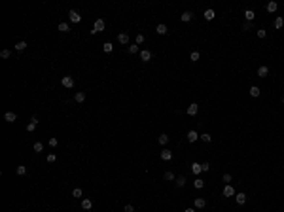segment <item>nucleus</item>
Returning <instances> with one entry per match:
<instances>
[{"instance_id": "nucleus-1", "label": "nucleus", "mask_w": 284, "mask_h": 212, "mask_svg": "<svg viewBox=\"0 0 284 212\" xmlns=\"http://www.w3.org/2000/svg\"><path fill=\"white\" fill-rule=\"evenodd\" d=\"M102 30H104V21H102V19H97L91 32H93V34H97V32H102Z\"/></svg>"}, {"instance_id": "nucleus-2", "label": "nucleus", "mask_w": 284, "mask_h": 212, "mask_svg": "<svg viewBox=\"0 0 284 212\" xmlns=\"http://www.w3.org/2000/svg\"><path fill=\"white\" fill-rule=\"evenodd\" d=\"M61 83H63V87H74V78L72 76H63V80H61Z\"/></svg>"}, {"instance_id": "nucleus-3", "label": "nucleus", "mask_w": 284, "mask_h": 212, "mask_svg": "<svg viewBox=\"0 0 284 212\" xmlns=\"http://www.w3.org/2000/svg\"><path fill=\"white\" fill-rule=\"evenodd\" d=\"M36 125H38V117H36V116H32V117H31V123L27 125V133H34Z\"/></svg>"}, {"instance_id": "nucleus-4", "label": "nucleus", "mask_w": 284, "mask_h": 212, "mask_svg": "<svg viewBox=\"0 0 284 212\" xmlns=\"http://www.w3.org/2000/svg\"><path fill=\"white\" fill-rule=\"evenodd\" d=\"M68 17H70V21H72V23H80V21H81V15L78 14L76 9H70V14H68Z\"/></svg>"}, {"instance_id": "nucleus-5", "label": "nucleus", "mask_w": 284, "mask_h": 212, "mask_svg": "<svg viewBox=\"0 0 284 212\" xmlns=\"http://www.w3.org/2000/svg\"><path fill=\"white\" fill-rule=\"evenodd\" d=\"M199 140V133L197 131H188V142L189 144H193V142H197Z\"/></svg>"}, {"instance_id": "nucleus-6", "label": "nucleus", "mask_w": 284, "mask_h": 212, "mask_svg": "<svg viewBox=\"0 0 284 212\" xmlns=\"http://www.w3.org/2000/svg\"><path fill=\"white\" fill-rule=\"evenodd\" d=\"M199 112V104H189V106H188V110H186V114H188V116H195V114H197Z\"/></svg>"}, {"instance_id": "nucleus-7", "label": "nucleus", "mask_w": 284, "mask_h": 212, "mask_svg": "<svg viewBox=\"0 0 284 212\" xmlns=\"http://www.w3.org/2000/svg\"><path fill=\"white\" fill-rule=\"evenodd\" d=\"M117 42H119V44H129V34H127V32H119V34H117Z\"/></svg>"}, {"instance_id": "nucleus-8", "label": "nucleus", "mask_w": 284, "mask_h": 212, "mask_svg": "<svg viewBox=\"0 0 284 212\" xmlns=\"http://www.w3.org/2000/svg\"><path fill=\"white\" fill-rule=\"evenodd\" d=\"M155 32L163 36V34H167V32H169V28H167V25H165V23H159L157 27H155Z\"/></svg>"}, {"instance_id": "nucleus-9", "label": "nucleus", "mask_w": 284, "mask_h": 212, "mask_svg": "<svg viewBox=\"0 0 284 212\" xmlns=\"http://www.w3.org/2000/svg\"><path fill=\"white\" fill-rule=\"evenodd\" d=\"M140 59H142L144 63H148L150 59H152V51H150V49H142V51H140Z\"/></svg>"}, {"instance_id": "nucleus-10", "label": "nucleus", "mask_w": 284, "mask_h": 212, "mask_svg": "<svg viewBox=\"0 0 284 212\" xmlns=\"http://www.w3.org/2000/svg\"><path fill=\"white\" fill-rule=\"evenodd\" d=\"M235 201H237V205H244V203H246V193H243V191L237 193V195H235Z\"/></svg>"}, {"instance_id": "nucleus-11", "label": "nucleus", "mask_w": 284, "mask_h": 212, "mask_svg": "<svg viewBox=\"0 0 284 212\" xmlns=\"http://www.w3.org/2000/svg\"><path fill=\"white\" fill-rule=\"evenodd\" d=\"M4 119H6L8 123H15V119H17V116H15L14 112H6V114H4Z\"/></svg>"}, {"instance_id": "nucleus-12", "label": "nucleus", "mask_w": 284, "mask_h": 212, "mask_svg": "<svg viewBox=\"0 0 284 212\" xmlns=\"http://www.w3.org/2000/svg\"><path fill=\"white\" fill-rule=\"evenodd\" d=\"M81 208H83V210H91V208H93V201H91V199H83V201H81Z\"/></svg>"}, {"instance_id": "nucleus-13", "label": "nucleus", "mask_w": 284, "mask_h": 212, "mask_svg": "<svg viewBox=\"0 0 284 212\" xmlns=\"http://www.w3.org/2000/svg\"><path fill=\"white\" fill-rule=\"evenodd\" d=\"M248 93H250V97H254V99H256V97H260V93H262V91H260V87H258V85H252Z\"/></svg>"}, {"instance_id": "nucleus-14", "label": "nucleus", "mask_w": 284, "mask_h": 212, "mask_svg": "<svg viewBox=\"0 0 284 212\" xmlns=\"http://www.w3.org/2000/svg\"><path fill=\"white\" fill-rule=\"evenodd\" d=\"M161 159H163V161H171V159H172V152L163 150V152H161Z\"/></svg>"}, {"instance_id": "nucleus-15", "label": "nucleus", "mask_w": 284, "mask_h": 212, "mask_svg": "<svg viewBox=\"0 0 284 212\" xmlns=\"http://www.w3.org/2000/svg\"><path fill=\"white\" fill-rule=\"evenodd\" d=\"M195 208H205V205H207V201H205V199L203 197H197V199H195Z\"/></svg>"}, {"instance_id": "nucleus-16", "label": "nucleus", "mask_w": 284, "mask_h": 212, "mask_svg": "<svg viewBox=\"0 0 284 212\" xmlns=\"http://www.w3.org/2000/svg\"><path fill=\"white\" fill-rule=\"evenodd\" d=\"M231 195H235V190L231 188L229 184H227L226 188H224V197H231Z\"/></svg>"}, {"instance_id": "nucleus-17", "label": "nucleus", "mask_w": 284, "mask_h": 212, "mask_svg": "<svg viewBox=\"0 0 284 212\" xmlns=\"http://www.w3.org/2000/svg\"><path fill=\"white\" fill-rule=\"evenodd\" d=\"M214 17H216V12H214V9H207V12H205V19H207V21H212Z\"/></svg>"}, {"instance_id": "nucleus-18", "label": "nucleus", "mask_w": 284, "mask_h": 212, "mask_svg": "<svg viewBox=\"0 0 284 212\" xmlns=\"http://www.w3.org/2000/svg\"><path fill=\"white\" fill-rule=\"evenodd\" d=\"M254 17H256V14H254L252 9H246V12H244V19H246V21L252 23V21H254Z\"/></svg>"}, {"instance_id": "nucleus-19", "label": "nucleus", "mask_w": 284, "mask_h": 212, "mask_svg": "<svg viewBox=\"0 0 284 212\" xmlns=\"http://www.w3.org/2000/svg\"><path fill=\"white\" fill-rule=\"evenodd\" d=\"M74 100H76V102H83V100H85V93H83V91H78L76 95H74Z\"/></svg>"}, {"instance_id": "nucleus-20", "label": "nucleus", "mask_w": 284, "mask_h": 212, "mask_svg": "<svg viewBox=\"0 0 284 212\" xmlns=\"http://www.w3.org/2000/svg\"><path fill=\"white\" fill-rule=\"evenodd\" d=\"M267 74H269V68H267V66H260V68H258V76H260V78H265Z\"/></svg>"}, {"instance_id": "nucleus-21", "label": "nucleus", "mask_w": 284, "mask_h": 212, "mask_svg": "<svg viewBox=\"0 0 284 212\" xmlns=\"http://www.w3.org/2000/svg\"><path fill=\"white\" fill-rule=\"evenodd\" d=\"M191 19H193V14H191V12H184V14H182V21L184 23H189Z\"/></svg>"}, {"instance_id": "nucleus-22", "label": "nucleus", "mask_w": 284, "mask_h": 212, "mask_svg": "<svg viewBox=\"0 0 284 212\" xmlns=\"http://www.w3.org/2000/svg\"><path fill=\"white\" fill-rule=\"evenodd\" d=\"M277 8H279V4H277V2H269V4H267V12H269V14H275Z\"/></svg>"}, {"instance_id": "nucleus-23", "label": "nucleus", "mask_w": 284, "mask_h": 212, "mask_svg": "<svg viewBox=\"0 0 284 212\" xmlns=\"http://www.w3.org/2000/svg\"><path fill=\"white\" fill-rule=\"evenodd\" d=\"M191 171H193V174H199V172H203V167H201V163H193V165H191Z\"/></svg>"}, {"instance_id": "nucleus-24", "label": "nucleus", "mask_w": 284, "mask_h": 212, "mask_svg": "<svg viewBox=\"0 0 284 212\" xmlns=\"http://www.w3.org/2000/svg\"><path fill=\"white\" fill-rule=\"evenodd\" d=\"M15 172H17L19 176H25V174H27V167H25V165H17V169H15Z\"/></svg>"}, {"instance_id": "nucleus-25", "label": "nucleus", "mask_w": 284, "mask_h": 212, "mask_svg": "<svg viewBox=\"0 0 284 212\" xmlns=\"http://www.w3.org/2000/svg\"><path fill=\"white\" fill-rule=\"evenodd\" d=\"M59 32H68L70 30V27H68V23H59Z\"/></svg>"}, {"instance_id": "nucleus-26", "label": "nucleus", "mask_w": 284, "mask_h": 212, "mask_svg": "<svg viewBox=\"0 0 284 212\" xmlns=\"http://www.w3.org/2000/svg\"><path fill=\"white\" fill-rule=\"evenodd\" d=\"M25 47H27V42H25V40H19L17 44H15V49H17V51H23Z\"/></svg>"}, {"instance_id": "nucleus-27", "label": "nucleus", "mask_w": 284, "mask_h": 212, "mask_svg": "<svg viewBox=\"0 0 284 212\" xmlns=\"http://www.w3.org/2000/svg\"><path fill=\"white\" fill-rule=\"evenodd\" d=\"M199 59H201V53H199V51H191V53H189V61H199Z\"/></svg>"}, {"instance_id": "nucleus-28", "label": "nucleus", "mask_w": 284, "mask_h": 212, "mask_svg": "<svg viewBox=\"0 0 284 212\" xmlns=\"http://www.w3.org/2000/svg\"><path fill=\"white\" fill-rule=\"evenodd\" d=\"M284 27V17H277L275 19V28H282Z\"/></svg>"}, {"instance_id": "nucleus-29", "label": "nucleus", "mask_w": 284, "mask_h": 212, "mask_svg": "<svg viewBox=\"0 0 284 212\" xmlns=\"http://www.w3.org/2000/svg\"><path fill=\"white\" fill-rule=\"evenodd\" d=\"M157 142H159V144H161V146H165V144H167V142H169V136H167V135H159Z\"/></svg>"}, {"instance_id": "nucleus-30", "label": "nucleus", "mask_w": 284, "mask_h": 212, "mask_svg": "<svg viewBox=\"0 0 284 212\" xmlns=\"http://www.w3.org/2000/svg\"><path fill=\"white\" fill-rule=\"evenodd\" d=\"M193 186L197 188V190H203V188H205V180H201V178H197V180L193 182Z\"/></svg>"}, {"instance_id": "nucleus-31", "label": "nucleus", "mask_w": 284, "mask_h": 212, "mask_svg": "<svg viewBox=\"0 0 284 212\" xmlns=\"http://www.w3.org/2000/svg\"><path fill=\"white\" fill-rule=\"evenodd\" d=\"M199 138L203 140V142H207V144H208V142H210V140H212V136L208 135V133H203V135H199Z\"/></svg>"}, {"instance_id": "nucleus-32", "label": "nucleus", "mask_w": 284, "mask_h": 212, "mask_svg": "<svg viewBox=\"0 0 284 212\" xmlns=\"http://www.w3.org/2000/svg\"><path fill=\"white\" fill-rule=\"evenodd\" d=\"M176 184H178V188H184L186 186V176H178V178H176Z\"/></svg>"}, {"instance_id": "nucleus-33", "label": "nucleus", "mask_w": 284, "mask_h": 212, "mask_svg": "<svg viewBox=\"0 0 284 212\" xmlns=\"http://www.w3.org/2000/svg\"><path fill=\"white\" fill-rule=\"evenodd\" d=\"M112 49H114V45L110 44V42H106V44L102 45V51H104V53H110V51H112Z\"/></svg>"}, {"instance_id": "nucleus-34", "label": "nucleus", "mask_w": 284, "mask_h": 212, "mask_svg": "<svg viewBox=\"0 0 284 212\" xmlns=\"http://www.w3.org/2000/svg\"><path fill=\"white\" fill-rule=\"evenodd\" d=\"M127 51H129V53H131V55H135V53H138V45H129V47H127Z\"/></svg>"}, {"instance_id": "nucleus-35", "label": "nucleus", "mask_w": 284, "mask_h": 212, "mask_svg": "<svg viewBox=\"0 0 284 212\" xmlns=\"http://www.w3.org/2000/svg\"><path fill=\"white\" fill-rule=\"evenodd\" d=\"M163 178H165V180H169V182H171V180H174V174H172L171 171H167V172H165V174H163Z\"/></svg>"}, {"instance_id": "nucleus-36", "label": "nucleus", "mask_w": 284, "mask_h": 212, "mask_svg": "<svg viewBox=\"0 0 284 212\" xmlns=\"http://www.w3.org/2000/svg\"><path fill=\"white\" fill-rule=\"evenodd\" d=\"M44 150V144L42 142H34V152H42Z\"/></svg>"}, {"instance_id": "nucleus-37", "label": "nucleus", "mask_w": 284, "mask_h": 212, "mask_svg": "<svg viewBox=\"0 0 284 212\" xmlns=\"http://www.w3.org/2000/svg\"><path fill=\"white\" fill-rule=\"evenodd\" d=\"M9 55H12V53H9V49H2V51H0V57H2V59H8Z\"/></svg>"}, {"instance_id": "nucleus-38", "label": "nucleus", "mask_w": 284, "mask_h": 212, "mask_svg": "<svg viewBox=\"0 0 284 212\" xmlns=\"http://www.w3.org/2000/svg\"><path fill=\"white\" fill-rule=\"evenodd\" d=\"M250 28H252V23H250V21H244L243 23V30H250Z\"/></svg>"}, {"instance_id": "nucleus-39", "label": "nucleus", "mask_w": 284, "mask_h": 212, "mask_svg": "<svg viewBox=\"0 0 284 212\" xmlns=\"http://www.w3.org/2000/svg\"><path fill=\"white\" fill-rule=\"evenodd\" d=\"M267 36V30L265 28H260V30H258V38H265Z\"/></svg>"}, {"instance_id": "nucleus-40", "label": "nucleus", "mask_w": 284, "mask_h": 212, "mask_svg": "<svg viewBox=\"0 0 284 212\" xmlns=\"http://www.w3.org/2000/svg\"><path fill=\"white\" fill-rule=\"evenodd\" d=\"M57 144H59V140L55 138V136H53V138H49V146H51V148H57Z\"/></svg>"}, {"instance_id": "nucleus-41", "label": "nucleus", "mask_w": 284, "mask_h": 212, "mask_svg": "<svg viewBox=\"0 0 284 212\" xmlns=\"http://www.w3.org/2000/svg\"><path fill=\"white\" fill-rule=\"evenodd\" d=\"M138 44H144V34H136V45Z\"/></svg>"}, {"instance_id": "nucleus-42", "label": "nucleus", "mask_w": 284, "mask_h": 212, "mask_svg": "<svg viewBox=\"0 0 284 212\" xmlns=\"http://www.w3.org/2000/svg\"><path fill=\"white\" fill-rule=\"evenodd\" d=\"M55 161H57V155H55V154H49V155H47V163H55Z\"/></svg>"}, {"instance_id": "nucleus-43", "label": "nucleus", "mask_w": 284, "mask_h": 212, "mask_svg": "<svg viewBox=\"0 0 284 212\" xmlns=\"http://www.w3.org/2000/svg\"><path fill=\"white\" fill-rule=\"evenodd\" d=\"M72 195H74V197H81V190H80V188H74V190H72Z\"/></svg>"}, {"instance_id": "nucleus-44", "label": "nucleus", "mask_w": 284, "mask_h": 212, "mask_svg": "<svg viewBox=\"0 0 284 212\" xmlns=\"http://www.w3.org/2000/svg\"><path fill=\"white\" fill-rule=\"evenodd\" d=\"M229 182H231V174H224V184H229Z\"/></svg>"}, {"instance_id": "nucleus-45", "label": "nucleus", "mask_w": 284, "mask_h": 212, "mask_svg": "<svg viewBox=\"0 0 284 212\" xmlns=\"http://www.w3.org/2000/svg\"><path fill=\"white\" fill-rule=\"evenodd\" d=\"M125 212H135V207L133 205H125Z\"/></svg>"}, {"instance_id": "nucleus-46", "label": "nucleus", "mask_w": 284, "mask_h": 212, "mask_svg": "<svg viewBox=\"0 0 284 212\" xmlns=\"http://www.w3.org/2000/svg\"><path fill=\"white\" fill-rule=\"evenodd\" d=\"M201 167H203V171H205V172H208V169H210V165H208V163H203Z\"/></svg>"}, {"instance_id": "nucleus-47", "label": "nucleus", "mask_w": 284, "mask_h": 212, "mask_svg": "<svg viewBox=\"0 0 284 212\" xmlns=\"http://www.w3.org/2000/svg\"><path fill=\"white\" fill-rule=\"evenodd\" d=\"M184 212H195V210H193V208H186Z\"/></svg>"}]
</instances>
